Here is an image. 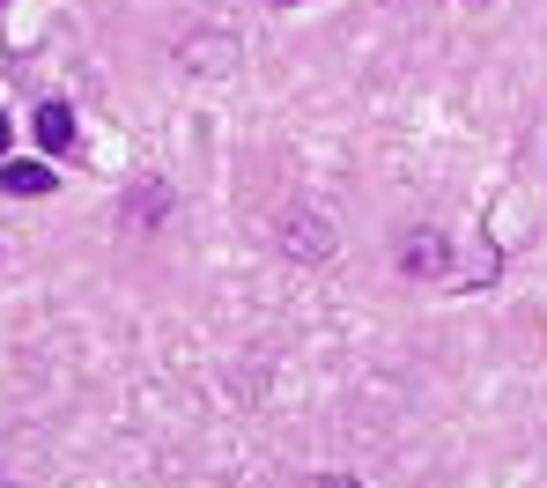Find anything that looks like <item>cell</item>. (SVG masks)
I'll return each mask as SVG.
<instances>
[{
	"label": "cell",
	"instance_id": "2",
	"mask_svg": "<svg viewBox=\"0 0 547 488\" xmlns=\"http://www.w3.org/2000/svg\"><path fill=\"white\" fill-rule=\"evenodd\" d=\"M178 60L185 67H207V74H237V37L230 30H207V37H185V45H178Z\"/></svg>",
	"mask_w": 547,
	"mask_h": 488
},
{
	"label": "cell",
	"instance_id": "7",
	"mask_svg": "<svg viewBox=\"0 0 547 488\" xmlns=\"http://www.w3.org/2000/svg\"><path fill=\"white\" fill-rule=\"evenodd\" d=\"M8 148H15V119L0 111V156H8Z\"/></svg>",
	"mask_w": 547,
	"mask_h": 488
},
{
	"label": "cell",
	"instance_id": "5",
	"mask_svg": "<svg viewBox=\"0 0 547 488\" xmlns=\"http://www.w3.org/2000/svg\"><path fill=\"white\" fill-rule=\"evenodd\" d=\"M0 193H15V200H23V193H52V163H23V156H15L8 171H0Z\"/></svg>",
	"mask_w": 547,
	"mask_h": 488
},
{
	"label": "cell",
	"instance_id": "3",
	"mask_svg": "<svg viewBox=\"0 0 547 488\" xmlns=\"http://www.w3.org/2000/svg\"><path fill=\"white\" fill-rule=\"evenodd\" d=\"M281 252H296V259H333V222H326V215H289V222H281Z\"/></svg>",
	"mask_w": 547,
	"mask_h": 488
},
{
	"label": "cell",
	"instance_id": "4",
	"mask_svg": "<svg viewBox=\"0 0 547 488\" xmlns=\"http://www.w3.org/2000/svg\"><path fill=\"white\" fill-rule=\"evenodd\" d=\"M37 141H45L52 156H67L74 148V111L67 104H37Z\"/></svg>",
	"mask_w": 547,
	"mask_h": 488
},
{
	"label": "cell",
	"instance_id": "6",
	"mask_svg": "<svg viewBox=\"0 0 547 488\" xmlns=\"http://www.w3.org/2000/svg\"><path fill=\"white\" fill-rule=\"evenodd\" d=\"M148 215H163V193H134L126 200V222H148Z\"/></svg>",
	"mask_w": 547,
	"mask_h": 488
},
{
	"label": "cell",
	"instance_id": "8",
	"mask_svg": "<svg viewBox=\"0 0 547 488\" xmlns=\"http://www.w3.org/2000/svg\"><path fill=\"white\" fill-rule=\"evenodd\" d=\"M318 488H363V481H355V474H326V481H318Z\"/></svg>",
	"mask_w": 547,
	"mask_h": 488
},
{
	"label": "cell",
	"instance_id": "1",
	"mask_svg": "<svg viewBox=\"0 0 547 488\" xmlns=\"http://www.w3.org/2000/svg\"><path fill=\"white\" fill-rule=\"evenodd\" d=\"M400 274L407 281H444L451 274V237L444 230H407L400 237Z\"/></svg>",
	"mask_w": 547,
	"mask_h": 488
},
{
	"label": "cell",
	"instance_id": "9",
	"mask_svg": "<svg viewBox=\"0 0 547 488\" xmlns=\"http://www.w3.org/2000/svg\"><path fill=\"white\" fill-rule=\"evenodd\" d=\"M274 8H296V0H274Z\"/></svg>",
	"mask_w": 547,
	"mask_h": 488
},
{
	"label": "cell",
	"instance_id": "10",
	"mask_svg": "<svg viewBox=\"0 0 547 488\" xmlns=\"http://www.w3.org/2000/svg\"><path fill=\"white\" fill-rule=\"evenodd\" d=\"M0 15H8V0H0Z\"/></svg>",
	"mask_w": 547,
	"mask_h": 488
}]
</instances>
